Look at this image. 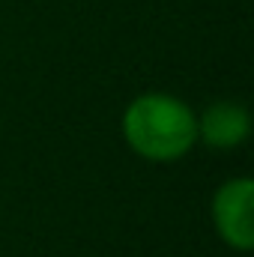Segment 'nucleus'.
<instances>
[{"instance_id":"nucleus-2","label":"nucleus","mask_w":254,"mask_h":257,"mask_svg":"<svg viewBox=\"0 0 254 257\" xmlns=\"http://www.w3.org/2000/svg\"><path fill=\"white\" fill-rule=\"evenodd\" d=\"M212 221L218 236L239 251L254 245V183L248 177L227 180L212 197Z\"/></svg>"},{"instance_id":"nucleus-1","label":"nucleus","mask_w":254,"mask_h":257,"mask_svg":"<svg viewBox=\"0 0 254 257\" xmlns=\"http://www.w3.org/2000/svg\"><path fill=\"white\" fill-rule=\"evenodd\" d=\"M126 144L150 162H177L197 141V117L189 105L168 93H144L123 114Z\"/></svg>"},{"instance_id":"nucleus-3","label":"nucleus","mask_w":254,"mask_h":257,"mask_svg":"<svg viewBox=\"0 0 254 257\" xmlns=\"http://www.w3.org/2000/svg\"><path fill=\"white\" fill-rule=\"evenodd\" d=\"M251 132V117L236 102H215L197 117V138H203L215 150H233L245 144Z\"/></svg>"}]
</instances>
